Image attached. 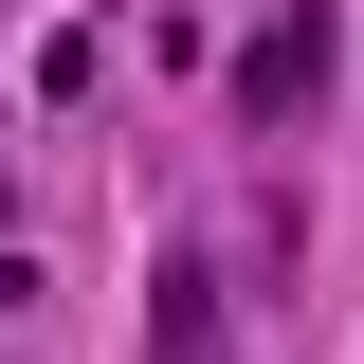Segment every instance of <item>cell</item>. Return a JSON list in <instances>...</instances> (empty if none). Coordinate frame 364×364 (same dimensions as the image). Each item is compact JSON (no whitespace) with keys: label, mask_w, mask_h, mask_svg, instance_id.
I'll return each mask as SVG.
<instances>
[{"label":"cell","mask_w":364,"mask_h":364,"mask_svg":"<svg viewBox=\"0 0 364 364\" xmlns=\"http://www.w3.org/2000/svg\"><path fill=\"white\" fill-rule=\"evenodd\" d=\"M328 55H346V18H328V0H273L255 55H237V109H255V128H310L328 109Z\"/></svg>","instance_id":"6da1fadb"},{"label":"cell","mask_w":364,"mask_h":364,"mask_svg":"<svg viewBox=\"0 0 364 364\" xmlns=\"http://www.w3.org/2000/svg\"><path fill=\"white\" fill-rule=\"evenodd\" d=\"M146 328H164V364H219V273L164 255V291H146Z\"/></svg>","instance_id":"7a4b0ae2"}]
</instances>
